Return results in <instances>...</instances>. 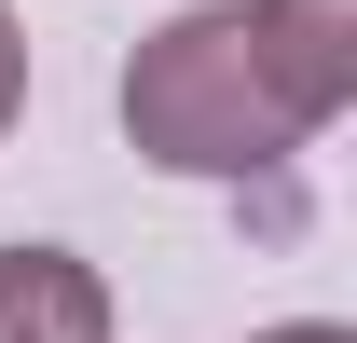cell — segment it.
<instances>
[{
  "mask_svg": "<svg viewBox=\"0 0 357 343\" xmlns=\"http://www.w3.org/2000/svg\"><path fill=\"white\" fill-rule=\"evenodd\" d=\"M357 96V0H220L124 69V137L178 178H261Z\"/></svg>",
  "mask_w": 357,
  "mask_h": 343,
  "instance_id": "cell-1",
  "label": "cell"
},
{
  "mask_svg": "<svg viewBox=\"0 0 357 343\" xmlns=\"http://www.w3.org/2000/svg\"><path fill=\"white\" fill-rule=\"evenodd\" d=\"M0 343H110V289L69 247H0Z\"/></svg>",
  "mask_w": 357,
  "mask_h": 343,
  "instance_id": "cell-2",
  "label": "cell"
},
{
  "mask_svg": "<svg viewBox=\"0 0 357 343\" xmlns=\"http://www.w3.org/2000/svg\"><path fill=\"white\" fill-rule=\"evenodd\" d=\"M14 96H28V42H14V14H0V124H14Z\"/></svg>",
  "mask_w": 357,
  "mask_h": 343,
  "instance_id": "cell-3",
  "label": "cell"
},
{
  "mask_svg": "<svg viewBox=\"0 0 357 343\" xmlns=\"http://www.w3.org/2000/svg\"><path fill=\"white\" fill-rule=\"evenodd\" d=\"M261 343H344V330H316V316H303V330H261Z\"/></svg>",
  "mask_w": 357,
  "mask_h": 343,
  "instance_id": "cell-4",
  "label": "cell"
}]
</instances>
